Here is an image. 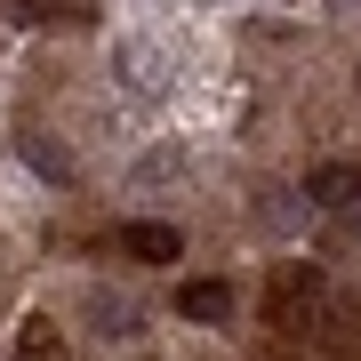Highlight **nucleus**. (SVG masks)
<instances>
[{"label": "nucleus", "mask_w": 361, "mask_h": 361, "mask_svg": "<svg viewBox=\"0 0 361 361\" xmlns=\"http://www.w3.org/2000/svg\"><path fill=\"white\" fill-rule=\"evenodd\" d=\"M305 201H313V209H337V217L361 209V169H353V161H322V169L305 177Z\"/></svg>", "instance_id": "nucleus-1"}, {"label": "nucleus", "mask_w": 361, "mask_h": 361, "mask_svg": "<svg viewBox=\"0 0 361 361\" xmlns=\"http://www.w3.org/2000/svg\"><path fill=\"white\" fill-rule=\"evenodd\" d=\"M121 249H129L137 265H177V257H185V233H177V225L137 217V225H121Z\"/></svg>", "instance_id": "nucleus-2"}, {"label": "nucleus", "mask_w": 361, "mask_h": 361, "mask_svg": "<svg viewBox=\"0 0 361 361\" xmlns=\"http://www.w3.org/2000/svg\"><path fill=\"white\" fill-rule=\"evenodd\" d=\"M177 313H185V322H233V281H217V273L177 281Z\"/></svg>", "instance_id": "nucleus-3"}, {"label": "nucleus", "mask_w": 361, "mask_h": 361, "mask_svg": "<svg viewBox=\"0 0 361 361\" xmlns=\"http://www.w3.org/2000/svg\"><path fill=\"white\" fill-rule=\"evenodd\" d=\"M25 161L40 169V177H56V185H73V161L56 153V145H40V137H25Z\"/></svg>", "instance_id": "nucleus-4"}, {"label": "nucleus", "mask_w": 361, "mask_h": 361, "mask_svg": "<svg viewBox=\"0 0 361 361\" xmlns=\"http://www.w3.org/2000/svg\"><path fill=\"white\" fill-rule=\"evenodd\" d=\"M16 353H25V361H56V329L32 313V322H25V337H16Z\"/></svg>", "instance_id": "nucleus-5"}, {"label": "nucleus", "mask_w": 361, "mask_h": 361, "mask_svg": "<svg viewBox=\"0 0 361 361\" xmlns=\"http://www.w3.org/2000/svg\"><path fill=\"white\" fill-rule=\"evenodd\" d=\"M16 16H25V25H40V16H49V0H8Z\"/></svg>", "instance_id": "nucleus-6"}, {"label": "nucleus", "mask_w": 361, "mask_h": 361, "mask_svg": "<svg viewBox=\"0 0 361 361\" xmlns=\"http://www.w3.org/2000/svg\"><path fill=\"white\" fill-rule=\"evenodd\" d=\"M265 361H297V353H265Z\"/></svg>", "instance_id": "nucleus-7"}]
</instances>
